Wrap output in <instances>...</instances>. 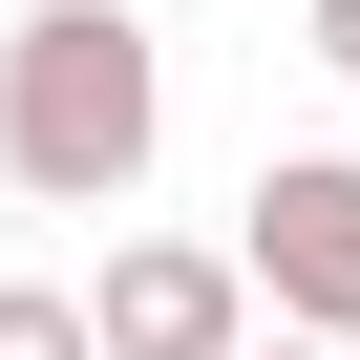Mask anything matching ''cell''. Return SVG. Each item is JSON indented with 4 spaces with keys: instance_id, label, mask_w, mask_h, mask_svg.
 <instances>
[{
    "instance_id": "obj_1",
    "label": "cell",
    "mask_w": 360,
    "mask_h": 360,
    "mask_svg": "<svg viewBox=\"0 0 360 360\" xmlns=\"http://www.w3.org/2000/svg\"><path fill=\"white\" fill-rule=\"evenodd\" d=\"M169 148V64L127 0H22L0 22V191L22 212H127Z\"/></svg>"
},
{
    "instance_id": "obj_2",
    "label": "cell",
    "mask_w": 360,
    "mask_h": 360,
    "mask_svg": "<svg viewBox=\"0 0 360 360\" xmlns=\"http://www.w3.org/2000/svg\"><path fill=\"white\" fill-rule=\"evenodd\" d=\"M233 255H255V297L297 339H360V148H276L255 212H233Z\"/></svg>"
},
{
    "instance_id": "obj_3",
    "label": "cell",
    "mask_w": 360,
    "mask_h": 360,
    "mask_svg": "<svg viewBox=\"0 0 360 360\" xmlns=\"http://www.w3.org/2000/svg\"><path fill=\"white\" fill-rule=\"evenodd\" d=\"M106 360H255V255H191V233H127L85 276Z\"/></svg>"
},
{
    "instance_id": "obj_4",
    "label": "cell",
    "mask_w": 360,
    "mask_h": 360,
    "mask_svg": "<svg viewBox=\"0 0 360 360\" xmlns=\"http://www.w3.org/2000/svg\"><path fill=\"white\" fill-rule=\"evenodd\" d=\"M0 360H106V318H85L64 276H0Z\"/></svg>"
},
{
    "instance_id": "obj_5",
    "label": "cell",
    "mask_w": 360,
    "mask_h": 360,
    "mask_svg": "<svg viewBox=\"0 0 360 360\" xmlns=\"http://www.w3.org/2000/svg\"><path fill=\"white\" fill-rule=\"evenodd\" d=\"M318 64H339V85H360V0H318Z\"/></svg>"
},
{
    "instance_id": "obj_6",
    "label": "cell",
    "mask_w": 360,
    "mask_h": 360,
    "mask_svg": "<svg viewBox=\"0 0 360 360\" xmlns=\"http://www.w3.org/2000/svg\"><path fill=\"white\" fill-rule=\"evenodd\" d=\"M276 360H360V339H297V318H276Z\"/></svg>"
}]
</instances>
